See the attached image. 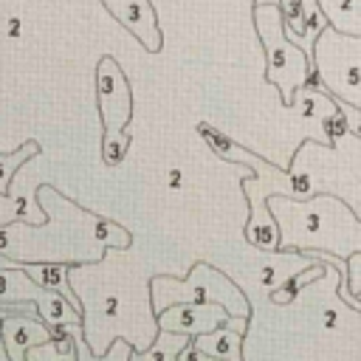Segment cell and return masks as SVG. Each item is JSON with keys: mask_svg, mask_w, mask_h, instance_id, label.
Listing matches in <instances>:
<instances>
[{"mask_svg": "<svg viewBox=\"0 0 361 361\" xmlns=\"http://www.w3.org/2000/svg\"><path fill=\"white\" fill-rule=\"evenodd\" d=\"M265 206L279 228L276 251H330L347 257L361 248V217L344 200L330 195H310L305 200L268 195Z\"/></svg>", "mask_w": 361, "mask_h": 361, "instance_id": "1", "label": "cell"}, {"mask_svg": "<svg viewBox=\"0 0 361 361\" xmlns=\"http://www.w3.org/2000/svg\"><path fill=\"white\" fill-rule=\"evenodd\" d=\"M147 288H149L152 313H161L164 307L180 305V302H217L226 307L228 316H240V319L251 316V305L245 293L223 271H217L209 262H195L186 271V279L158 271L149 276Z\"/></svg>", "mask_w": 361, "mask_h": 361, "instance_id": "2", "label": "cell"}, {"mask_svg": "<svg viewBox=\"0 0 361 361\" xmlns=\"http://www.w3.org/2000/svg\"><path fill=\"white\" fill-rule=\"evenodd\" d=\"M310 71L319 79V93L361 110V37L322 25L310 45Z\"/></svg>", "mask_w": 361, "mask_h": 361, "instance_id": "3", "label": "cell"}, {"mask_svg": "<svg viewBox=\"0 0 361 361\" xmlns=\"http://www.w3.org/2000/svg\"><path fill=\"white\" fill-rule=\"evenodd\" d=\"M251 20L265 51V82H271L282 93L285 107H293L310 71V56L285 37L282 11L276 3L251 6Z\"/></svg>", "mask_w": 361, "mask_h": 361, "instance_id": "4", "label": "cell"}, {"mask_svg": "<svg viewBox=\"0 0 361 361\" xmlns=\"http://www.w3.org/2000/svg\"><path fill=\"white\" fill-rule=\"evenodd\" d=\"M96 104L102 118V158L107 166H118L133 141L127 127L135 116V96L118 59L110 54L96 62Z\"/></svg>", "mask_w": 361, "mask_h": 361, "instance_id": "5", "label": "cell"}, {"mask_svg": "<svg viewBox=\"0 0 361 361\" xmlns=\"http://www.w3.org/2000/svg\"><path fill=\"white\" fill-rule=\"evenodd\" d=\"M226 322H228V313L217 302H180V305H169L161 313H155L158 330L183 333L189 338L200 336V333H209V330H214Z\"/></svg>", "mask_w": 361, "mask_h": 361, "instance_id": "6", "label": "cell"}, {"mask_svg": "<svg viewBox=\"0 0 361 361\" xmlns=\"http://www.w3.org/2000/svg\"><path fill=\"white\" fill-rule=\"evenodd\" d=\"M102 3L133 37L141 39V45L149 54H158L164 48V34L152 0H102Z\"/></svg>", "mask_w": 361, "mask_h": 361, "instance_id": "7", "label": "cell"}, {"mask_svg": "<svg viewBox=\"0 0 361 361\" xmlns=\"http://www.w3.org/2000/svg\"><path fill=\"white\" fill-rule=\"evenodd\" d=\"M54 333L45 322L28 313H3L0 316V344L8 361H25V350L48 341Z\"/></svg>", "mask_w": 361, "mask_h": 361, "instance_id": "8", "label": "cell"}, {"mask_svg": "<svg viewBox=\"0 0 361 361\" xmlns=\"http://www.w3.org/2000/svg\"><path fill=\"white\" fill-rule=\"evenodd\" d=\"M192 344L212 355V358H220V361H243V333H237L234 327L228 324H220L209 333H200V336H192Z\"/></svg>", "mask_w": 361, "mask_h": 361, "instance_id": "9", "label": "cell"}, {"mask_svg": "<svg viewBox=\"0 0 361 361\" xmlns=\"http://www.w3.org/2000/svg\"><path fill=\"white\" fill-rule=\"evenodd\" d=\"M68 265H71V262H51V259H42V262H23V268H25L42 288H48V290L65 296V299L79 310V299H76V293H73V288H71V282H68Z\"/></svg>", "mask_w": 361, "mask_h": 361, "instance_id": "10", "label": "cell"}, {"mask_svg": "<svg viewBox=\"0 0 361 361\" xmlns=\"http://www.w3.org/2000/svg\"><path fill=\"white\" fill-rule=\"evenodd\" d=\"M51 333L54 336L48 341H39L25 350V361H79L73 336H71V324L51 327Z\"/></svg>", "mask_w": 361, "mask_h": 361, "instance_id": "11", "label": "cell"}, {"mask_svg": "<svg viewBox=\"0 0 361 361\" xmlns=\"http://www.w3.org/2000/svg\"><path fill=\"white\" fill-rule=\"evenodd\" d=\"M327 25L341 34L361 37V0H316Z\"/></svg>", "mask_w": 361, "mask_h": 361, "instance_id": "12", "label": "cell"}, {"mask_svg": "<svg viewBox=\"0 0 361 361\" xmlns=\"http://www.w3.org/2000/svg\"><path fill=\"white\" fill-rule=\"evenodd\" d=\"M186 341H189V336H183V333L158 330L155 338L144 350H130L127 361H178V353L183 350Z\"/></svg>", "mask_w": 361, "mask_h": 361, "instance_id": "13", "label": "cell"}, {"mask_svg": "<svg viewBox=\"0 0 361 361\" xmlns=\"http://www.w3.org/2000/svg\"><path fill=\"white\" fill-rule=\"evenodd\" d=\"M327 271H330V265L313 259L307 268H302V271L290 274L285 282H279V285L271 290V302H274V305H288V302H293V299L302 293V288H307L313 279H322Z\"/></svg>", "mask_w": 361, "mask_h": 361, "instance_id": "14", "label": "cell"}, {"mask_svg": "<svg viewBox=\"0 0 361 361\" xmlns=\"http://www.w3.org/2000/svg\"><path fill=\"white\" fill-rule=\"evenodd\" d=\"M37 155H39V144L34 138H28L25 144H20L14 152H0V195H8L11 192V180H14L17 169L28 158H37Z\"/></svg>", "mask_w": 361, "mask_h": 361, "instance_id": "15", "label": "cell"}, {"mask_svg": "<svg viewBox=\"0 0 361 361\" xmlns=\"http://www.w3.org/2000/svg\"><path fill=\"white\" fill-rule=\"evenodd\" d=\"M169 186H172V189L180 186V175H178V172H169Z\"/></svg>", "mask_w": 361, "mask_h": 361, "instance_id": "16", "label": "cell"}, {"mask_svg": "<svg viewBox=\"0 0 361 361\" xmlns=\"http://www.w3.org/2000/svg\"><path fill=\"white\" fill-rule=\"evenodd\" d=\"M265 3H276V0H251V6H265Z\"/></svg>", "mask_w": 361, "mask_h": 361, "instance_id": "17", "label": "cell"}]
</instances>
